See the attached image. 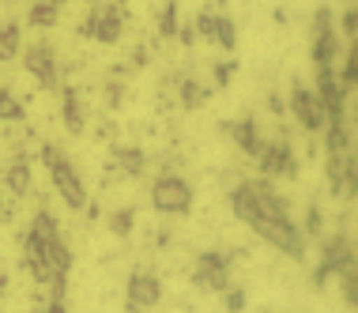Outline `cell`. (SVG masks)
I'll return each mask as SVG.
<instances>
[{"label":"cell","instance_id":"13","mask_svg":"<svg viewBox=\"0 0 358 313\" xmlns=\"http://www.w3.org/2000/svg\"><path fill=\"white\" fill-rule=\"evenodd\" d=\"M317 99L324 102V110H328V121H340L343 117V83H340V76H336V68H321L317 72Z\"/></svg>","mask_w":358,"mask_h":313},{"label":"cell","instance_id":"17","mask_svg":"<svg viewBox=\"0 0 358 313\" xmlns=\"http://www.w3.org/2000/svg\"><path fill=\"white\" fill-rule=\"evenodd\" d=\"M230 136H234V144H238L245 155H253V159L260 155V148H264V140H260L257 125L249 121V117H245V121H234V125H230Z\"/></svg>","mask_w":358,"mask_h":313},{"label":"cell","instance_id":"16","mask_svg":"<svg viewBox=\"0 0 358 313\" xmlns=\"http://www.w3.org/2000/svg\"><path fill=\"white\" fill-rule=\"evenodd\" d=\"M230 208H234V215L245 227H253V223L260 219V204H257V197L249 193V185H238L234 193H230Z\"/></svg>","mask_w":358,"mask_h":313},{"label":"cell","instance_id":"12","mask_svg":"<svg viewBox=\"0 0 358 313\" xmlns=\"http://www.w3.org/2000/svg\"><path fill=\"white\" fill-rule=\"evenodd\" d=\"M23 64H27V72H31L42 87H57V57H53V50H50L45 42L27 46Z\"/></svg>","mask_w":358,"mask_h":313},{"label":"cell","instance_id":"8","mask_svg":"<svg viewBox=\"0 0 358 313\" xmlns=\"http://www.w3.org/2000/svg\"><path fill=\"white\" fill-rule=\"evenodd\" d=\"M192 283L204 291H227L230 287V257L227 253H200L196 257V272H192Z\"/></svg>","mask_w":358,"mask_h":313},{"label":"cell","instance_id":"15","mask_svg":"<svg viewBox=\"0 0 358 313\" xmlns=\"http://www.w3.org/2000/svg\"><path fill=\"white\" fill-rule=\"evenodd\" d=\"M328 178L336 193H355V155H328Z\"/></svg>","mask_w":358,"mask_h":313},{"label":"cell","instance_id":"1","mask_svg":"<svg viewBox=\"0 0 358 313\" xmlns=\"http://www.w3.org/2000/svg\"><path fill=\"white\" fill-rule=\"evenodd\" d=\"M23 257H27L31 276L42 283V287H53V298L64 302V283H69V272H72V253L64 246L57 219L45 208H38L31 230H27Z\"/></svg>","mask_w":358,"mask_h":313},{"label":"cell","instance_id":"14","mask_svg":"<svg viewBox=\"0 0 358 313\" xmlns=\"http://www.w3.org/2000/svg\"><path fill=\"white\" fill-rule=\"evenodd\" d=\"M257 159H260V170H264V174H287V178H294V174H298V162H294V155H290L287 140L264 144Z\"/></svg>","mask_w":358,"mask_h":313},{"label":"cell","instance_id":"33","mask_svg":"<svg viewBox=\"0 0 358 313\" xmlns=\"http://www.w3.org/2000/svg\"><path fill=\"white\" fill-rule=\"evenodd\" d=\"M45 313H69V309H64V302H61V298H53L50 306H45Z\"/></svg>","mask_w":358,"mask_h":313},{"label":"cell","instance_id":"11","mask_svg":"<svg viewBox=\"0 0 358 313\" xmlns=\"http://www.w3.org/2000/svg\"><path fill=\"white\" fill-rule=\"evenodd\" d=\"M162 302V283L155 272H132L129 276V309H151Z\"/></svg>","mask_w":358,"mask_h":313},{"label":"cell","instance_id":"10","mask_svg":"<svg viewBox=\"0 0 358 313\" xmlns=\"http://www.w3.org/2000/svg\"><path fill=\"white\" fill-rule=\"evenodd\" d=\"M355 264V249H351V238H343V234H336V238H328L324 242V260H321V268H317V276L313 283L321 287V283L332 276V272H343V268H351Z\"/></svg>","mask_w":358,"mask_h":313},{"label":"cell","instance_id":"29","mask_svg":"<svg viewBox=\"0 0 358 313\" xmlns=\"http://www.w3.org/2000/svg\"><path fill=\"white\" fill-rule=\"evenodd\" d=\"M340 31L347 34V38H355L358 34V15H355V8L347 4V12H343V19H340Z\"/></svg>","mask_w":358,"mask_h":313},{"label":"cell","instance_id":"4","mask_svg":"<svg viewBox=\"0 0 358 313\" xmlns=\"http://www.w3.org/2000/svg\"><path fill=\"white\" fill-rule=\"evenodd\" d=\"M253 230L268 242V246H275V249H283L287 257L302 260L306 246H302V234H298V227L290 223V215H260V219L253 223Z\"/></svg>","mask_w":358,"mask_h":313},{"label":"cell","instance_id":"19","mask_svg":"<svg viewBox=\"0 0 358 313\" xmlns=\"http://www.w3.org/2000/svg\"><path fill=\"white\" fill-rule=\"evenodd\" d=\"M64 129L69 132H83V102H80V95L72 91H64Z\"/></svg>","mask_w":358,"mask_h":313},{"label":"cell","instance_id":"21","mask_svg":"<svg viewBox=\"0 0 358 313\" xmlns=\"http://www.w3.org/2000/svg\"><path fill=\"white\" fill-rule=\"evenodd\" d=\"M211 99V91L200 80H181V106H189V110H200Z\"/></svg>","mask_w":358,"mask_h":313},{"label":"cell","instance_id":"37","mask_svg":"<svg viewBox=\"0 0 358 313\" xmlns=\"http://www.w3.org/2000/svg\"><path fill=\"white\" fill-rule=\"evenodd\" d=\"M343 4H351V0H343Z\"/></svg>","mask_w":358,"mask_h":313},{"label":"cell","instance_id":"2","mask_svg":"<svg viewBox=\"0 0 358 313\" xmlns=\"http://www.w3.org/2000/svg\"><path fill=\"white\" fill-rule=\"evenodd\" d=\"M42 162H45V170H50L57 193L64 197V204H69L72 211H83L87 208V189H83L80 174H76V166L64 159L57 144H45V148H42Z\"/></svg>","mask_w":358,"mask_h":313},{"label":"cell","instance_id":"32","mask_svg":"<svg viewBox=\"0 0 358 313\" xmlns=\"http://www.w3.org/2000/svg\"><path fill=\"white\" fill-rule=\"evenodd\" d=\"M230 72H234V64H219V68H215V80H219V83H227V80H230Z\"/></svg>","mask_w":358,"mask_h":313},{"label":"cell","instance_id":"28","mask_svg":"<svg viewBox=\"0 0 358 313\" xmlns=\"http://www.w3.org/2000/svg\"><path fill=\"white\" fill-rule=\"evenodd\" d=\"M227 309H230V313H241V309H245V291L227 287Z\"/></svg>","mask_w":358,"mask_h":313},{"label":"cell","instance_id":"18","mask_svg":"<svg viewBox=\"0 0 358 313\" xmlns=\"http://www.w3.org/2000/svg\"><path fill=\"white\" fill-rule=\"evenodd\" d=\"M8 189H12V197H27L31 193V166H27L23 155L8 162Z\"/></svg>","mask_w":358,"mask_h":313},{"label":"cell","instance_id":"27","mask_svg":"<svg viewBox=\"0 0 358 313\" xmlns=\"http://www.w3.org/2000/svg\"><path fill=\"white\" fill-rule=\"evenodd\" d=\"M340 279H343V302L355 309V306H358V272H355V264L340 272Z\"/></svg>","mask_w":358,"mask_h":313},{"label":"cell","instance_id":"20","mask_svg":"<svg viewBox=\"0 0 358 313\" xmlns=\"http://www.w3.org/2000/svg\"><path fill=\"white\" fill-rule=\"evenodd\" d=\"M113 159H117V166L124 174H143V166H148V159H143V151L140 148H113Z\"/></svg>","mask_w":358,"mask_h":313},{"label":"cell","instance_id":"30","mask_svg":"<svg viewBox=\"0 0 358 313\" xmlns=\"http://www.w3.org/2000/svg\"><path fill=\"white\" fill-rule=\"evenodd\" d=\"M355 76H358V68H355V53H347L343 72H340V83H343V87H355Z\"/></svg>","mask_w":358,"mask_h":313},{"label":"cell","instance_id":"22","mask_svg":"<svg viewBox=\"0 0 358 313\" xmlns=\"http://www.w3.org/2000/svg\"><path fill=\"white\" fill-rule=\"evenodd\" d=\"M61 15V0H38L31 8V27H53Z\"/></svg>","mask_w":358,"mask_h":313},{"label":"cell","instance_id":"7","mask_svg":"<svg viewBox=\"0 0 358 313\" xmlns=\"http://www.w3.org/2000/svg\"><path fill=\"white\" fill-rule=\"evenodd\" d=\"M290 110H294L298 125H302V129H309V132H321L324 125H328L324 102L317 99V91H309L306 83H294V91H290Z\"/></svg>","mask_w":358,"mask_h":313},{"label":"cell","instance_id":"31","mask_svg":"<svg viewBox=\"0 0 358 313\" xmlns=\"http://www.w3.org/2000/svg\"><path fill=\"white\" fill-rule=\"evenodd\" d=\"M306 230H309V234H321V211H317V208H309V215H306Z\"/></svg>","mask_w":358,"mask_h":313},{"label":"cell","instance_id":"24","mask_svg":"<svg viewBox=\"0 0 358 313\" xmlns=\"http://www.w3.org/2000/svg\"><path fill=\"white\" fill-rule=\"evenodd\" d=\"M15 53H19V27L0 23V61H12Z\"/></svg>","mask_w":358,"mask_h":313},{"label":"cell","instance_id":"9","mask_svg":"<svg viewBox=\"0 0 358 313\" xmlns=\"http://www.w3.org/2000/svg\"><path fill=\"white\" fill-rule=\"evenodd\" d=\"M121 31H124V15H121V8H117V4H102V8H94V12L87 15V23L80 27V34H91V38H99V42H106V46L117 42Z\"/></svg>","mask_w":358,"mask_h":313},{"label":"cell","instance_id":"6","mask_svg":"<svg viewBox=\"0 0 358 313\" xmlns=\"http://www.w3.org/2000/svg\"><path fill=\"white\" fill-rule=\"evenodd\" d=\"M336 57H340V34L332 27V12L321 8L313 15V64H317V72L321 68H336Z\"/></svg>","mask_w":358,"mask_h":313},{"label":"cell","instance_id":"23","mask_svg":"<svg viewBox=\"0 0 358 313\" xmlns=\"http://www.w3.org/2000/svg\"><path fill=\"white\" fill-rule=\"evenodd\" d=\"M23 102L12 95V87H0V121H23Z\"/></svg>","mask_w":358,"mask_h":313},{"label":"cell","instance_id":"34","mask_svg":"<svg viewBox=\"0 0 358 313\" xmlns=\"http://www.w3.org/2000/svg\"><path fill=\"white\" fill-rule=\"evenodd\" d=\"M8 219V215H4V204H0V223H4Z\"/></svg>","mask_w":358,"mask_h":313},{"label":"cell","instance_id":"25","mask_svg":"<svg viewBox=\"0 0 358 313\" xmlns=\"http://www.w3.org/2000/svg\"><path fill=\"white\" fill-rule=\"evenodd\" d=\"M132 227H136V211H132V208H117L110 215V230L117 234V238H129Z\"/></svg>","mask_w":358,"mask_h":313},{"label":"cell","instance_id":"5","mask_svg":"<svg viewBox=\"0 0 358 313\" xmlns=\"http://www.w3.org/2000/svg\"><path fill=\"white\" fill-rule=\"evenodd\" d=\"M192 31L196 38H208V42H219L222 50H234L238 46V31H234V19L222 12L219 4L204 8V12L196 15V23H192Z\"/></svg>","mask_w":358,"mask_h":313},{"label":"cell","instance_id":"35","mask_svg":"<svg viewBox=\"0 0 358 313\" xmlns=\"http://www.w3.org/2000/svg\"><path fill=\"white\" fill-rule=\"evenodd\" d=\"M113 4H117V8H121V4H124V0H113Z\"/></svg>","mask_w":358,"mask_h":313},{"label":"cell","instance_id":"26","mask_svg":"<svg viewBox=\"0 0 358 313\" xmlns=\"http://www.w3.org/2000/svg\"><path fill=\"white\" fill-rule=\"evenodd\" d=\"M159 31H162V38L178 34V0H166V8H162V15H159Z\"/></svg>","mask_w":358,"mask_h":313},{"label":"cell","instance_id":"36","mask_svg":"<svg viewBox=\"0 0 358 313\" xmlns=\"http://www.w3.org/2000/svg\"><path fill=\"white\" fill-rule=\"evenodd\" d=\"M129 313H140V309H129Z\"/></svg>","mask_w":358,"mask_h":313},{"label":"cell","instance_id":"3","mask_svg":"<svg viewBox=\"0 0 358 313\" xmlns=\"http://www.w3.org/2000/svg\"><path fill=\"white\" fill-rule=\"evenodd\" d=\"M151 204L162 215H185L192 208V185L181 174H159V181L151 185Z\"/></svg>","mask_w":358,"mask_h":313}]
</instances>
